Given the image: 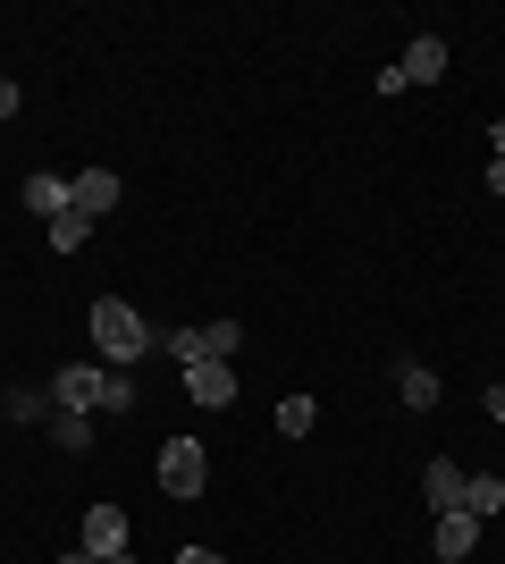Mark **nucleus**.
Segmentation results:
<instances>
[{
	"label": "nucleus",
	"mask_w": 505,
	"mask_h": 564,
	"mask_svg": "<svg viewBox=\"0 0 505 564\" xmlns=\"http://www.w3.org/2000/svg\"><path fill=\"white\" fill-rule=\"evenodd\" d=\"M94 346L110 354V362H144L152 354V321L127 304V295H101L94 304Z\"/></svg>",
	"instance_id": "1"
},
{
	"label": "nucleus",
	"mask_w": 505,
	"mask_h": 564,
	"mask_svg": "<svg viewBox=\"0 0 505 564\" xmlns=\"http://www.w3.org/2000/svg\"><path fill=\"white\" fill-rule=\"evenodd\" d=\"M101 388H110V371H94V362H59L51 371V404L59 413H101Z\"/></svg>",
	"instance_id": "2"
},
{
	"label": "nucleus",
	"mask_w": 505,
	"mask_h": 564,
	"mask_svg": "<svg viewBox=\"0 0 505 564\" xmlns=\"http://www.w3.org/2000/svg\"><path fill=\"white\" fill-rule=\"evenodd\" d=\"M161 489L168 497H202V489H211V464H202L194 438H168V447H161Z\"/></svg>",
	"instance_id": "3"
},
{
	"label": "nucleus",
	"mask_w": 505,
	"mask_h": 564,
	"mask_svg": "<svg viewBox=\"0 0 505 564\" xmlns=\"http://www.w3.org/2000/svg\"><path fill=\"white\" fill-rule=\"evenodd\" d=\"M186 397L202 404V413L237 404V362H194V371H186Z\"/></svg>",
	"instance_id": "4"
},
{
	"label": "nucleus",
	"mask_w": 505,
	"mask_h": 564,
	"mask_svg": "<svg viewBox=\"0 0 505 564\" xmlns=\"http://www.w3.org/2000/svg\"><path fill=\"white\" fill-rule=\"evenodd\" d=\"M25 212H34V219H59V212H76V177H59V169L25 177Z\"/></svg>",
	"instance_id": "5"
},
{
	"label": "nucleus",
	"mask_w": 505,
	"mask_h": 564,
	"mask_svg": "<svg viewBox=\"0 0 505 564\" xmlns=\"http://www.w3.org/2000/svg\"><path fill=\"white\" fill-rule=\"evenodd\" d=\"M396 76H405V85H438V76H447V43H438V34H413Z\"/></svg>",
	"instance_id": "6"
},
{
	"label": "nucleus",
	"mask_w": 505,
	"mask_h": 564,
	"mask_svg": "<svg viewBox=\"0 0 505 564\" xmlns=\"http://www.w3.org/2000/svg\"><path fill=\"white\" fill-rule=\"evenodd\" d=\"M127 547V514L119 506H85V556H119Z\"/></svg>",
	"instance_id": "7"
},
{
	"label": "nucleus",
	"mask_w": 505,
	"mask_h": 564,
	"mask_svg": "<svg viewBox=\"0 0 505 564\" xmlns=\"http://www.w3.org/2000/svg\"><path fill=\"white\" fill-rule=\"evenodd\" d=\"M421 497H430V514H455L463 506V471L447 464V455H430V464H421Z\"/></svg>",
	"instance_id": "8"
},
{
	"label": "nucleus",
	"mask_w": 505,
	"mask_h": 564,
	"mask_svg": "<svg viewBox=\"0 0 505 564\" xmlns=\"http://www.w3.org/2000/svg\"><path fill=\"white\" fill-rule=\"evenodd\" d=\"M472 547H481V522L463 514V506H455V514H438V556H447V564H463Z\"/></svg>",
	"instance_id": "9"
},
{
	"label": "nucleus",
	"mask_w": 505,
	"mask_h": 564,
	"mask_svg": "<svg viewBox=\"0 0 505 564\" xmlns=\"http://www.w3.org/2000/svg\"><path fill=\"white\" fill-rule=\"evenodd\" d=\"M396 397H405V413H430L438 404V371L430 362H396Z\"/></svg>",
	"instance_id": "10"
},
{
	"label": "nucleus",
	"mask_w": 505,
	"mask_h": 564,
	"mask_svg": "<svg viewBox=\"0 0 505 564\" xmlns=\"http://www.w3.org/2000/svg\"><path fill=\"white\" fill-rule=\"evenodd\" d=\"M76 212H85V219L119 212V177H110V169H85V177H76Z\"/></svg>",
	"instance_id": "11"
},
{
	"label": "nucleus",
	"mask_w": 505,
	"mask_h": 564,
	"mask_svg": "<svg viewBox=\"0 0 505 564\" xmlns=\"http://www.w3.org/2000/svg\"><path fill=\"white\" fill-rule=\"evenodd\" d=\"M497 506H505V480H497V471H463V514L488 522Z\"/></svg>",
	"instance_id": "12"
},
{
	"label": "nucleus",
	"mask_w": 505,
	"mask_h": 564,
	"mask_svg": "<svg viewBox=\"0 0 505 564\" xmlns=\"http://www.w3.org/2000/svg\"><path fill=\"white\" fill-rule=\"evenodd\" d=\"M94 228H101V219H85V212H59V219H51V253H76V245H85Z\"/></svg>",
	"instance_id": "13"
},
{
	"label": "nucleus",
	"mask_w": 505,
	"mask_h": 564,
	"mask_svg": "<svg viewBox=\"0 0 505 564\" xmlns=\"http://www.w3.org/2000/svg\"><path fill=\"white\" fill-rule=\"evenodd\" d=\"M312 422H320L312 397H287V404H278V438H312Z\"/></svg>",
	"instance_id": "14"
},
{
	"label": "nucleus",
	"mask_w": 505,
	"mask_h": 564,
	"mask_svg": "<svg viewBox=\"0 0 505 564\" xmlns=\"http://www.w3.org/2000/svg\"><path fill=\"white\" fill-rule=\"evenodd\" d=\"M51 438H59L68 455H85V447H94V413H59V422H51Z\"/></svg>",
	"instance_id": "15"
},
{
	"label": "nucleus",
	"mask_w": 505,
	"mask_h": 564,
	"mask_svg": "<svg viewBox=\"0 0 505 564\" xmlns=\"http://www.w3.org/2000/svg\"><path fill=\"white\" fill-rule=\"evenodd\" d=\"M202 346H211V362H228V354L244 346V329L237 321H202Z\"/></svg>",
	"instance_id": "16"
},
{
	"label": "nucleus",
	"mask_w": 505,
	"mask_h": 564,
	"mask_svg": "<svg viewBox=\"0 0 505 564\" xmlns=\"http://www.w3.org/2000/svg\"><path fill=\"white\" fill-rule=\"evenodd\" d=\"M161 346L177 354V362H186V371H194V362H211V346H202V329H168Z\"/></svg>",
	"instance_id": "17"
},
{
	"label": "nucleus",
	"mask_w": 505,
	"mask_h": 564,
	"mask_svg": "<svg viewBox=\"0 0 505 564\" xmlns=\"http://www.w3.org/2000/svg\"><path fill=\"white\" fill-rule=\"evenodd\" d=\"M127 404H135V379L110 371V388H101V413H127Z\"/></svg>",
	"instance_id": "18"
},
{
	"label": "nucleus",
	"mask_w": 505,
	"mask_h": 564,
	"mask_svg": "<svg viewBox=\"0 0 505 564\" xmlns=\"http://www.w3.org/2000/svg\"><path fill=\"white\" fill-rule=\"evenodd\" d=\"M9 422H43V397H34V388H9Z\"/></svg>",
	"instance_id": "19"
},
{
	"label": "nucleus",
	"mask_w": 505,
	"mask_h": 564,
	"mask_svg": "<svg viewBox=\"0 0 505 564\" xmlns=\"http://www.w3.org/2000/svg\"><path fill=\"white\" fill-rule=\"evenodd\" d=\"M168 564H228V556H219V547H177Z\"/></svg>",
	"instance_id": "20"
},
{
	"label": "nucleus",
	"mask_w": 505,
	"mask_h": 564,
	"mask_svg": "<svg viewBox=\"0 0 505 564\" xmlns=\"http://www.w3.org/2000/svg\"><path fill=\"white\" fill-rule=\"evenodd\" d=\"M18 101H25V94L9 85V76H0V118H18Z\"/></svg>",
	"instance_id": "21"
},
{
	"label": "nucleus",
	"mask_w": 505,
	"mask_h": 564,
	"mask_svg": "<svg viewBox=\"0 0 505 564\" xmlns=\"http://www.w3.org/2000/svg\"><path fill=\"white\" fill-rule=\"evenodd\" d=\"M481 404H488V422H505V388H488V397H481Z\"/></svg>",
	"instance_id": "22"
},
{
	"label": "nucleus",
	"mask_w": 505,
	"mask_h": 564,
	"mask_svg": "<svg viewBox=\"0 0 505 564\" xmlns=\"http://www.w3.org/2000/svg\"><path fill=\"white\" fill-rule=\"evenodd\" d=\"M488 194H505V152H497V161H488Z\"/></svg>",
	"instance_id": "23"
},
{
	"label": "nucleus",
	"mask_w": 505,
	"mask_h": 564,
	"mask_svg": "<svg viewBox=\"0 0 505 564\" xmlns=\"http://www.w3.org/2000/svg\"><path fill=\"white\" fill-rule=\"evenodd\" d=\"M488 143H497V152H505V118H497V127H488Z\"/></svg>",
	"instance_id": "24"
},
{
	"label": "nucleus",
	"mask_w": 505,
	"mask_h": 564,
	"mask_svg": "<svg viewBox=\"0 0 505 564\" xmlns=\"http://www.w3.org/2000/svg\"><path fill=\"white\" fill-rule=\"evenodd\" d=\"M59 564H101V556H85V547H76V556H59Z\"/></svg>",
	"instance_id": "25"
},
{
	"label": "nucleus",
	"mask_w": 505,
	"mask_h": 564,
	"mask_svg": "<svg viewBox=\"0 0 505 564\" xmlns=\"http://www.w3.org/2000/svg\"><path fill=\"white\" fill-rule=\"evenodd\" d=\"M101 564H135V556H127V547H119V556H101Z\"/></svg>",
	"instance_id": "26"
}]
</instances>
